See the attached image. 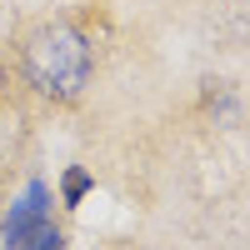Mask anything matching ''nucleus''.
<instances>
[{
    "mask_svg": "<svg viewBox=\"0 0 250 250\" xmlns=\"http://www.w3.org/2000/svg\"><path fill=\"white\" fill-rule=\"evenodd\" d=\"M25 80L50 100L80 95L90 80V40L75 25H40L25 40Z\"/></svg>",
    "mask_w": 250,
    "mask_h": 250,
    "instance_id": "1",
    "label": "nucleus"
},
{
    "mask_svg": "<svg viewBox=\"0 0 250 250\" xmlns=\"http://www.w3.org/2000/svg\"><path fill=\"white\" fill-rule=\"evenodd\" d=\"M5 250H65L55 220H50V200H45V185H30L25 200L10 205L5 215Z\"/></svg>",
    "mask_w": 250,
    "mask_h": 250,
    "instance_id": "2",
    "label": "nucleus"
},
{
    "mask_svg": "<svg viewBox=\"0 0 250 250\" xmlns=\"http://www.w3.org/2000/svg\"><path fill=\"white\" fill-rule=\"evenodd\" d=\"M85 185H90V175H85V170H70V175H65V200L75 205L80 195H85Z\"/></svg>",
    "mask_w": 250,
    "mask_h": 250,
    "instance_id": "3",
    "label": "nucleus"
}]
</instances>
